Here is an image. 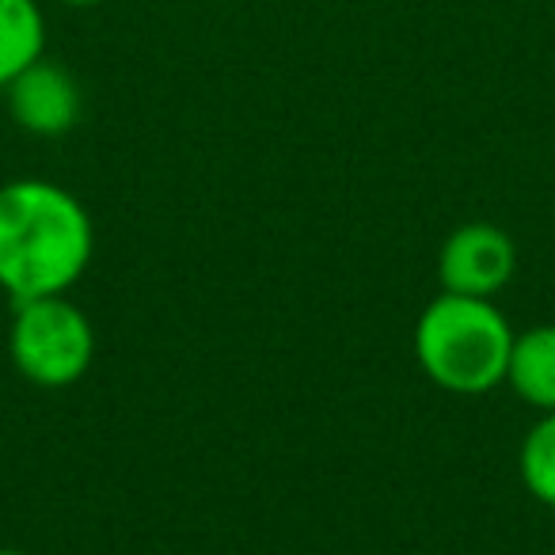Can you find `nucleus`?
<instances>
[{"mask_svg": "<svg viewBox=\"0 0 555 555\" xmlns=\"http://www.w3.org/2000/svg\"><path fill=\"white\" fill-rule=\"evenodd\" d=\"M95 255L85 202L50 179L0 186V289L12 301L69 294Z\"/></svg>", "mask_w": 555, "mask_h": 555, "instance_id": "obj_1", "label": "nucleus"}, {"mask_svg": "<svg viewBox=\"0 0 555 555\" xmlns=\"http://www.w3.org/2000/svg\"><path fill=\"white\" fill-rule=\"evenodd\" d=\"M514 327L487 297L438 294L415 324V362L430 385L453 396H483L506 385Z\"/></svg>", "mask_w": 555, "mask_h": 555, "instance_id": "obj_2", "label": "nucleus"}, {"mask_svg": "<svg viewBox=\"0 0 555 555\" xmlns=\"http://www.w3.org/2000/svg\"><path fill=\"white\" fill-rule=\"evenodd\" d=\"M12 365L39 388H69L95 362V327L69 294L16 301L9 327Z\"/></svg>", "mask_w": 555, "mask_h": 555, "instance_id": "obj_3", "label": "nucleus"}, {"mask_svg": "<svg viewBox=\"0 0 555 555\" xmlns=\"http://www.w3.org/2000/svg\"><path fill=\"white\" fill-rule=\"evenodd\" d=\"M517 270V247L499 224L468 221L446 236L438 251V282L441 294L461 297H494L509 286Z\"/></svg>", "mask_w": 555, "mask_h": 555, "instance_id": "obj_4", "label": "nucleus"}, {"mask_svg": "<svg viewBox=\"0 0 555 555\" xmlns=\"http://www.w3.org/2000/svg\"><path fill=\"white\" fill-rule=\"evenodd\" d=\"M4 92H9V111L16 126L35 138H62L80 118L77 80L65 65L47 62V57H39L20 77H12Z\"/></svg>", "mask_w": 555, "mask_h": 555, "instance_id": "obj_5", "label": "nucleus"}, {"mask_svg": "<svg viewBox=\"0 0 555 555\" xmlns=\"http://www.w3.org/2000/svg\"><path fill=\"white\" fill-rule=\"evenodd\" d=\"M506 385L540 415L555 411V324H537L514 335Z\"/></svg>", "mask_w": 555, "mask_h": 555, "instance_id": "obj_6", "label": "nucleus"}, {"mask_svg": "<svg viewBox=\"0 0 555 555\" xmlns=\"http://www.w3.org/2000/svg\"><path fill=\"white\" fill-rule=\"evenodd\" d=\"M47 20L35 0H0V88L42 57Z\"/></svg>", "mask_w": 555, "mask_h": 555, "instance_id": "obj_7", "label": "nucleus"}, {"mask_svg": "<svg viewBox=\"0 0 555 555\" xmlns=\"http://www.w3.org/2000/svg\"><path fill=\"white\" fill-rule=\"evenodd\" d=\"M517 468H521L525 491L555 509V411H544L529 426V434L521 438V453H517Z\"/></svg>", "mask_w": 555, "mask_h": 555, "instance_id": "obj_8", "label": "nucleus"}, {"mask_svg": "<svg viewBox=\"0 0 555 555\" xmlns=\"http://www.w3.org/2000/svg\"><path fill=\"white\" fill-rule=\"evenodd\" d=\"M62 4H69V9H95L103 0H62Z\"/></svg>", "mask_w": 555, "mask_h": 555, "instance_id": "obj_9", "label": "nucleus"}, {"mask_svg": "<svg viewBox=\"0 0 555 555\" xmlns=\"http://www.w3.org/2000/svg\"><path fill=\"white\" fill-rule=\"evenodd\" d=\"M0 555H27V552H20V547H0Z\"/></svg>", "mask_w": 555, "mask_h": 555, "instance_id": "obj_10", "label": "nucleus"}]
</instances>
